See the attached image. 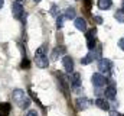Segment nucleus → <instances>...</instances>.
I'll return each instance as SVG.
<instances>
[{
	"label": "nucleus",
	"instance_id": "1",
	"mask_svg": "<svg viewBox=\"0 0 124 116\" xmlns=\"http://www.w3.org/2000/svg\"><path fill=\"white\" fill-rule=\"evenodd\" d=\"M12 97H13V102H15L20 109H28V107L31 106V99H29L28 94H26L23 90H20V88L13 90Z\"/></svg>",
	"mask_w": 124,
	"mask_h": 116
},
{
	"label": "nucleus",
	"instance_id": "2",
	"mask_svg": "<svg viewBox=\"0 0 124 116\" xmlns=\"http://www.w3.org/2000/svg\"><path fill=\"white\" fill-rule=\"evenodd\" d=\"M35 62L39 68H48L49 65V61H48V57H46V47L42 45L36 49V54H35Z\"/></svg>",
	"mask_w": 124,
	"mask_h": 116
},
{
	"label": "nucleus",
	"instance_id": "3",
	"mask_svg": "<svg viewBox=\"0 0 124 116\" xmlns=\"http://www.w3.org/2000/svg\"><path fill=\"white\" fill-rule=\"evenodd\" d=\"M95 33H97V29L93 28V29H90L88 32H87V47L90 48V49H94L97 45V41H95Z\"/></svg>",
	"mask_w": 124,
	"mask_h": 116
},
{
	"label": "nucleus",
	"instance_id": "4",
	"mask_svg": "<svg viewBox=\"0 0 124 116\" xmlns=\"http://www.w3.org/2000/svg\"><path fill=\"white\" fill-rule=\"evenodd\" d=\"M111 61L110 59H107V58H101L100 61H98V70L101 71V73H105V74H108L110 71H111Z\"/></svg>",
	"mask_w": 124,
	"mask_h": 116
},
{
	"label": "nucleus",
	"instance_id": "5",
	"mask_svg": "<svg viewBox=\"0 0 124 116\" xmlns=\"http://www.w3.org/2000/svg\"><path fill=\"white\" fill-rule=\"evenodd\" d=\"M12 13L16 19H20L23 16V6L20 1H13L12 3Z\"/></svg>",
	"mask_w": 124,
	"mask_h": 116
},
{
	"label": "nucleus",
	"instance_id": "6",
	"mask_svg": "<svg viewBox=\"0 0 124 116\" xmlns=\"http://www.w3.org/2000/svg\"><path fill=\"white\" fill-rule=\"evenodd\" d=\"M105 77L102 76V74H100V73H95L93 76V84L95 87H104L105 86Z\"/></svg>",
	"mask_w": 124,
	"mask_h": 116
},
{
	"label": "nucleus",
	"instance_id": "7",
	"mask_svg": "<svg viewBox=\"0 0 124 116\" xmlns=\"http://www.w3.org/2000/svg\"><path fill=\"white\" fill-rule=\"evenodd\" d=\"M91 106V100L90 99H87V97H79V99H77V107L79 109V110H85V109H88Z\"/></svg>",
	"mask_w": 124,
	"mask_h": 116
},
{
	"label": "nucleus",
	"instance_id": "8",
	"mask_svg": "<svg viewBox=\"0 0 124 116\" xmlns=\"http://www.w3.org/2000/svg\"><path fill=\"white\" fill-rule=\"evenodd\" d=\"M62 64H63V68L68 73H72L74 71V59L69 57V55H65V57L62 58Z\"/></svg>",
	"mask_w": 124,
	"mask_h": 116
},
{
	"label": "nucleus",
	"instance_id": "9",
	"mask_svg": "<svg viewBox=\"0 0 124 116\" xmlns=\"http://www.w3.org/2000/svg\"><path fill=\"white\" fill-rule=\"evenodd\" d=\"M75 28L78 29V30H81V32H85L87 30V22H85V19H82V18H75Z\"/></svg>",
	"mask_w": 124,
	"mask_h": 116
},
{
	"label": "nucleus",
	"instance_id": "10",
	"mask_svg": "<svg viewBox=\"0 0 124 116\" xmlns=\"http://www.w3.org/2000/svg\"><path fill=\"white\" fill-rule=\"evenodd\" d=\"M71 86L74 87V88H79V86H81V76H79V73H74L72 74V77H71Z\"/></svg>",
	"mask_w": 124,
	"mask_h": 116
},
{
	"label": "nucleus",
	"instance_id": "11",
	"mask_svg": "<svg viewBox=\"0 0 124 116\" xmlns=\"http://www.w3.org/2000/svg\"><path fill=\"white\" fill-rule=\"evenodd\" d=\"M10 109H12L10 103H7V102L0 103V116H9L10 115Z\"/></svg>",
	"mask_w": 124,
	"mask_h": 116
},
{
	"label": "nucleus",
	"instance_id": "12",
	"mask_svg": "<svg viewBox=\"0 0 124 116\" xmlns=\"http://www.w3.org/2000/svg\"><path fill=\"white\" fill-rule=\"evenodd\" d=\"M95 105H97L101 110H108V109H110V105H108L104 99H101V97H98V99L95 100Z\"/></svg>",
	"mask_w": 124,
	"mask_h": 116
},
{
	"label": "nucleus",
	"instance_id": "13",
	"mask_svg": "<svg viewBox=\"0 0 124 116\" xmlns=\"http://www.w3.org/2000/svg\"><path fill=\"white\" fill-rule=\"evenodd\" d=\"M104 93H105V97H107V99H110V100H114V99H116V88L113 86L107 87Z\"/></svg>",
	"mask_w": 124,
	"mask_h": 116
},
{
	"label": "nucleus",
	"instance_id": "14",
	"mask_svg": "<svg viewBox=\"0 0 124 116\" xmlns=\"http://www.w3.org/2000/svg\"><path fill=\"white\" fill-rule=\"evenodd\" d=\"M111 4H113L111 0H98V7H100L101 10H107V9H110Z\"/></svg>",
	"mask_w": 124,
	"mask_h": 116
},
{
	"label": "nucleus",
	"instance_id": "15",
	"mask_svg": "<svg viewBox=\"0 0 124 116\" xmlns=\"http://www.w3.org/2000/svg\"><path fill=\"white\" fill-rule=\"evenodd\" d=\"M63 16H65V19H75V9L74 7H66Z\"/></svg>",
	"mask_w": 124,
	"mask_h": 116
},
{
	"label": "nucleus",
	"instance_id": "16",
	"mask_svg": "<svg viewBox=\"0 0 124 116\" xmlns=\"http://www.w3.org/2000/svg\"><path fill=\"white\" fill-rule=\"evenodd\" d=\"M116 19H117V22H124V10H117L116 12Z\"/></svg>",
	"mask_w": 124,
	"mask_h": 116
},
{
	"label": "nucleus",
	"instance_id": "17",
	"mask_svg": "<svg viewBox=\"0 0 124 116\" xmlns=\"http://www.w3.org/2000/svg\"><path fill=\"white\" fill-rule=\"evenodd\" d=\"M20 67L23 68V70H29V67H31V62H29V59L25 57L22 59V64H20Z\"/></svg>",
	"mask_w": 124,
	"mask_h": 116
},
{
	"label": "nucleus",
	"instance_id": "18",
	"mask_svg": "<svg viewBox=\"0 0 124 116\" xmlns=\"http://www.w3.org/2000/svg\"><path fill=\"white\" fill-rule=\"evenodd\" d=\"M63 51H65V48H63V47H61V48H56V49L54 51V54H52V58H54V59H58V55H59V54H62Z\"/></svg>",
	"mask_w": 124,
	"mask_h": 116
},
{
	"label": "nucleus",
	"instance_id": "19",
	"mask_svg": "<svg viewBox=\"0 0 124 116\" xmlns=\"http://www.w3.org/2000/svg\"><path fill=\"white\" fill-rule=\"evenodd\" d=\"M63 19H65V16H58V19H56V28L61 29L63 26Z\"/></svg>",
	"mask_w": 124,
	"mask_h": 116
},
{
	"label": "nucleus",
	"instance_id": "20",
	"mask_svg": "<svg viewBox=\"0 0 124 116\" xmlns=\"http://www.w3.org/2000/svg\"><path fill=\"white\" fill-rule=\"evenodd\" d=\"M84 4H85V12H90L91 10V0H82Z\"/></svg>",
	"mask_w": 124,
	"mask_h": 116
},
{
	"label": "nucleus",
	"instance_id": "21",
	"mask_svg": "<svg viewBox=\"0 0 124 116\" xmlns=\"http://www.w3.org/2000/svg\"><path fill=\"white\" fill-rule=\"evenodd\" d=\"M52 15H54V16H56V15H58V7H56L55 4L52 6Z\"/></svg>",
	"mask_w": 124,
	"mask_h": 116
},
{
	"label": "nucleus",
	"instance_id": "22",
	"mask_svg": "<svg viewBox=\"0 0 124 116\" xmlns=\"http://www.w3.org/2000/svg\"><path fill=\"white\" fill-rule=\"evenodd\" d=\"M118 47H120V48L124 51V38H121V39L118 41Z\"/></svg>",
	"mask_w": 124,
	"mask_h": 116
},
{
	"label": "nucleus",
	"instance_id": "23",
	"mask_svg": "<svg viewBox=\"0 0 124 116\" xmlns=\"http://www.w3.org/2000/svg\"><path fill=\"white\" fill-rule=\"evenodd\" d=\"M26 116H38V112H36V110H29Z\"/></svg>",
	"mask_w": 124,
	"mask_h": 116
},
{
	"label": "nucleus",
	"instance_id": "24",
	"mask_svg": "<svg viewBox=\"0 0 124 116\" xmlns=\"http://www.w3.org/2000/svg\"><path fill=\"white\" fill-rule=\"evenodd\" d=\"M94 19H95V22H97V23H102V18H100V16H95Z\"/></svg>",
	"mask_w": 124,
	"mask_h": 116
},
{
	"label": "nucleus",
	"instance_id": "25",
	"mask_svg": "<svg viewBox=\"0 0 124 116\" xmlns=\"http://www.w3.org/2000/svg\"><path fill=\"white\" fill-rule=\"evenodd\" d=\"M111 116H123V115H120L118 112H113V113H111Z\"/></svg>",
	"mask_w": 124,
	"mask_h": 116
},
{
	"label": "nucleus",
	"instance_id": "26",
	"mask_svg": "<svg viewBox=\"0 0 124 116\" xmlns=\"http://www.w3.org/2000/svg\"><path fill=\"white\" fill-rule=\"evenodd\" d=\"M3 4H4V0H0V9L3 7Z\"/></svg>",
	"mask_w": 124,
	"mask_h": 116
},
{
	"label": "nucleus",
	"instance_id": "27",
	"mask_svg": "<svg viewBox=\"0 0 124 116\" xmlns=\"http://www.w3.org/2000/svg\"><path fill=\"white\" fill-rule=\"evenodd\" d=\"M33 1H36V3H39V1H40V0H33Z\"/></svg>",
	"mask_w": 124,
	"mask_h": 116
},
{
	"label": "nucleus",
	"instance_id": "28",
	"mask_svg": "<svg viewBox=\"0 0 124 116\" xmlns=\"http://www.w3.org/2000/svg\"><path fill=\"white\" fill-rule=\"evenodd\" d=\"M123 10H124V1H123Z\"/></svg>",
	"mask_w": 124,
	"mask_h": 116
},
{
	"label": "nucleus",
	"instance_id": "29",
	"mask_svg": "<svg viewBox=\"0 0 124 116\" xmlns=\"http://www.w3.org/2000/svg\"><path fill=\"white\" fill-rule=\"evenodd\" d=\"M16 1H22V0H16Z\"/></svg>",
	"mask_w": 124,
	"mask_h": 116
}]
</instances>
